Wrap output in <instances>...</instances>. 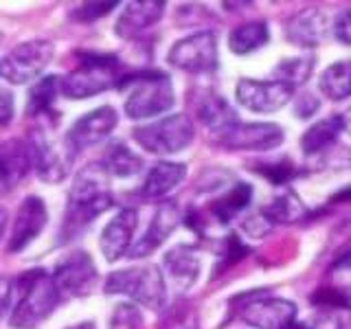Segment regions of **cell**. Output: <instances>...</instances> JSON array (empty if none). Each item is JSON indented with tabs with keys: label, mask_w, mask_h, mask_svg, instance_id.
I'll return each instance as SVG.
<instances>
[{
	"label": "cell",
	"mask_w": 351,
	"mask_h": 329,
	"mask_svg": "<svg viewBox=\"0 0 351 329\" xmlns=\"http://www.w3.org/2000/svg\"><path fill=\"white\" fill-rule=\"evenodd\" d=\"M108 175L110 173L104 167V162L88 164L86 169L77 173L64 217L66 237L82 233L86 226L93 224L95 217L106 213L112 206V193L108 189Z\"/></svg>",
	"instance_id": "1"
},
{
	"label": "cell",
	"mask_w": 351,
	"mask_h": 329,
	"mask_svg": "<svg viewBox=\"0 0 351 329\" xmlns=\"http://www.w3.org/2000/svg\"><path fill=\"white\" fill-rule=\"evenodd\" d=\"M16 303L7 323L14 329H36L55 312L60 303V288L47 270H31L14 281Z\"/></svg>",
	"instance_id": "2"
},
{
	"label": "cell",
	"mask_w": 351,
	"mask_h": 329,
	"mask_svg": "<svg viewBox=\"0 0 351 329\" xmlns=\"http://www.w3.org/2000/svg\"><path fill=\"white\" fill-rule=\"evenodd\" d=\"M121 88H128L125 97V117L132 121H143L152 117H160L173 108L176 93L167 75L158 71H147L141 75H132L119 82Z\"/></svg>",
	"instance_id": "3"
},
{
	"label": "cell",
	"mask_w": 351,
	"mask_h": 329,
	"mask_svg": "<svg viewBox=\"0 0 351 329\" xmlns=\"http://www.w3.org/2000/svg\"><path fill=\"white\" fill-rule=\"evenodd\" d=\"M108 294H123L132 303L147 307V310H162L167 301V283L158 266H136L128 270L112 272L106 281Z\"/></svg>",
	"instance_id": "4"
},
{
	"label": "cell",
	"mask_w": 351,
	"mask_h": 329,
	"mask_svg": "<svg viewBox=\"0 0 351 329\" xmlns=\"http://www.w3.org/2000/svg\"><path fill=\"white\" fill-rule=\"evenodd\" d=\"M119 73V60L114 55H101V53H88L82 58L80 66L66 73L62 77V95L75 99H90L99 93L108 90L117 82Z\"/></svg>",
	"instance_id": "5"
},
{
	"label": "cell",
	"mask_w": 351,
	"mask_h": 329,
	"mask_svg": "<svg viewBox=\"0 0 351 329\" xmlns=\"http://www.w3.org/2000/svg\"><path fill=\"white\" fill-rule=\"evenodd\" d=\"M132 134L145 151L169 156V154H178L191 145L195 138V130L186 114H169L158 121H152L147 125L134 127Z\"/></svg>",
	"instance_id": "6"
},
{
	"label": "cell",
	"mask_w": 351,
	"mask_h": 329,
	"mask_svg": "<svg viewBox=\"0 0 351 329\" xmlns=\"http://www.w3.org/2000/svg\"><path fill=\"white\" fill-rule=\"evenodd\" d=\"M55 58V44L49 40H29L11 49L3 62H0V73L3 80L9 84H29L36 82L44 73V69Z\"/></svg>",
	"instance_id": "7"
},
{
	"label": "cell",
	"mask_w": 351,
	"mask_h": 329,
	"mask_svg": "<svg viewBox=\"0 0 351 329\" xmlns=\"http://www.w3.org/2000/svg\"><path fill=\"white\" fill-rule=\"evenodd\" d=\"M31 151V164L36 173L47 182H62L71 171L75 149L69 141H55L47 132H31L27 138Z\"/></svg>",
	"instance_id": "8"
},
{
	"label": "cell",
	"mask_w": 351,
	"mask_h": 329,
	"mask_svg": "<svg viewBox=\"0 0 351 329\" xmlns=\"http://www.w3.org/2000/svg\"><path fill=\"white\" fill-rule=\"evenodd\" d=\"M167 62L184 73H211L217 69V38L213 31H197L178 40L167 53Z\"/></svg>",
	"instance_id": "9"
},
{
	"label": "cell",
	"mask_w": 351,
	"mask_h": 329,
	"mask_svg": "<svg viewBox=\"0 0 351 329\" xmlns=\"http://www.w3.org/2000/svg\"><path fill=\"white\" fill-rule=\"evenodd\" d=\"M285 141V132L277 123H235L215 136L219 147L228 151H268Z\"/></svg>",
	"instance_id": "10"
},
{
	"label": "cell",
	"mask_w": 351,
	"mask_h": 329,
	"mask_svg": "<svg viewBox=\"0 0 351 329\" xmlns=\"http://www.w3.org/2000/svg\"><path fill=\"white\" fill-rule=\"evenodd\" d=\"M235 97L241 106L250 110V112L268 114V112H277V110H281L294 97V88L279 80L259 82V80L244 77V80H239L235 86Z\"/></svg>",
	"instance_id": "11"
},
{
	"label": "cell",
	"mask_w": 351,
	"mask_h": 329,
	"mask_svg": "<svg viewBox=\"0 0 351 329\" xmlns=\"http://www.w3.org/2000/svg\"><path fill=\"white\" fill-rule=\"evenodd\" d=\"M239 310L241 321L257 329H283L296 321V305L279 296L250 294Z\"/></svg>",
	"instance_id": "12"
},
{
	"label": "cell",
	"mask_w": 351,
	"mask_h": 329,
	"mask_svg": "<svg viewBox=\"0 0 351 329\" xmlns=\"http://www.w3.org/2000/svg\"><path fill=\"white\" fill-rule=\"evenodd\" d=\"M53 279L62 294L82 296L97 281V266L88 252L73 250L58 261V266L53 270Z\"/></svg>",
	"instance_id": "13"
},
{
	"label": "cell",
	"mask_w": 351,
	"mask_h": 329,
	"mask_svg": "<svg viewBox=\"0 0 351 329\" xmlns=\"http://www.w3.org/2000/svg\"><path fill=\"white\" fill-rule=\"evenodd\" d=\"M47 222H49V213L44 200L40 195H27L18 206V213L14 217L11 235L7 239V250L9 252L25 250L33 239L40 237Z\"/></svg>",
	"instance_id": "14"
},
{
	"label": "cell",
	"mask_w": 351,
	"mask_h": 329,
	"mask_svg": "<svg viewBox=\"0 0 351 329\" xmlns=\"http://www.w3.org/2000/svg\"><path fill=\"white\" fill-rule=\"evenodd\" d=\"M117 121L119 117L114 112V108H110V106L95 108L90 112H86L82 119L75 121L73 127L69 130V134H66V141L71 143L75 154H80L82 149L93 147L97 143L106 141L117 127Z\"/></svg>",
	"instance_id": "15"
},
{
	"label": "cell",
	"mask_w": 351,
	"mask_h": 329,
	"mask_svg": "<svg viewBox=\"0 0 351 329\" xmlns=\"http://www.w3.org/2000/svg\"><path fill=\"white\" fill-rule=\"evenodd\" d=\"M138 226V213L134 208H121V211L110 219L106 228L101 230V239H99V248H101L104 257L108 261H119L123 255H130L132 250V237Z\"/></svg>",
	"instance_id": "16"
},
{
	"label": "cell",
	"mask_w": 351,
	"mask_h": 329,
	"mask_svg": "<svg viewBox=\"0 0 351 329\" xmlns=\"http://www.w3.org/2000/svg\"><path fill=\"white\" fill-rule=\"evenodd\" d=\"M180 222V211H178V204L176 202H165L158 206V211L154 213L152 222L145 230V235H143L134 246L130 250V257L132 259H143L152 255L154 250H158L167 237L176 230Z\"/></svg>",
	"instance_id": "17"
},
{
	"label": "cell",
	"mask_w": 351,
	"mask_h": 329,
	"mask_svg": "<svg viewBox=\"0 0 351 329\" xmlns=\"http://www.w3.org/2000/svg\"><path fill=\"white\" fill-rule=\"evenodd\" d=\"M329 29H334V22H329L323 9H303L290 18L285 33H288V40L296 44V47L314 49L327 38Z\"/></svg>",
	"instance_id": "18"
},
{
	"label": "cell",
	"mask_w": 351,
	"mask_h": 329,
	"mask_svg": "<svg viewBox=\"0 0 351 329\" xmlns=\"http://www.w3.org/2000/svg\"><path fill=\"white\" fill-rule=\"evenodd\" d=\"M165 14V3L160 0H143V3H128L121 11L114 25V33L123 40L136 38L147 27L156 25Z\"/></svg>",
	"instance_id": "19"
},
{
	"label": "cell",
	"mask_w": 351,
	"mask_h": 329,
	"mask_svg": "<svg viewBox=\"0 0 351 329\" xmlns=\"http://www.w3.org/2000/svg\"><path fill=\"white\" fill-rule=\"evenodd\" d=\"M0 169H3V191H11L33 169L27 141L11 138L0 147Z\"/></svg>",
	"instance_id": "20"
},
{
	"label": "cell",
	"mask_w": 351,
	"mask_h": 329,
	"mask_svg": "<svg viewBox=\"0 0 351 329\" xmlns=\"http://www.w3.org/2000/svg\"><path fill=\"white\" fill-rule=\"evenodd\" d=\"M165 270H167L169 279L178 285V288L186 290L195 283L197 274L202 270V261L191 246L180 244L165 255Z\"/></svg>",
	"instance_id": "21"
},
{
	"label": "cell",
	"mask_w": 351,
	"mask_h": 329,
	"mask_svg": "<svg viewBox=\"0 0 351 329\" xmlns=\"http://www.w3.org/2000/svg\"><path fill=\"white\" fill-rule=\"evenodd\" d=\"M345 130H347V123L343 114H332L327 119H321L318 123L305 130V134L301 138V149L305 151V156L323 154L332 145H336L338 136L343 134Z\"/></svg>",
	"instance_id": "22"
},
{
	"label": "cell",
	"mask_w": 351,
	"mask_h": 329,
	"mask_svg": "<svg viewBox=\"0 0 351 329\" xmlns=\"http://www.w3.org/2000/svg\"><path fill=\"white\" fill-rule=\"evenodd\" d=\"M197 121H200L213 136L222 134L228 127L239 123L235 110L230 108V103L224 97H219L215 93L202 97V101L197 103Z\"/></svg>",
	"instance_id": "23"
},
{
	"label": "cell",
	"mask_w": 351,
	"mask_h": 329,
	"mask_svg": "<svg viewBox=\"0 0 351 329\" xmlns=\"http://www.w3.org/2000/svg\"><path fill=\"white\" fill-rule=\"evenodd\" d=\"M186 178V167L182 162L162 160L149 169L145 182H143V193L147 197H162L171 189H176Z\"/></svg>",
	"instance_id": "24"
},
{
	"label": "cell",
	"mask_w": 351,
	"mask_h": 329,
	"mask_svg": "<svg viewBox=\"0 0 351 329\" xmlns=\"http://www.w3.org/2000/svg\"><path fill=\"white\" fill-rule=\"evenodd\" d=\"M270 42V29L263 20H252L230 31L228 49L235 55H248Z\"/></svg>",
	"instance_id": "25"
},
{
	"label": "cell",
	"mask_w": 351,
	"mask_h": 329,
	"mask_svg": "<svg viewBox=\"0 0 351 329\" xmlns=\"http://www.w3.org/2000/svg\"><path fill=\"white\" fill-rule=\"evenodd\" d=\"M58 93H62V77L51 75L44 80L36 82V86L29 90L27 99V117L29 119H40V117H51L55 108V99Z\"/></svg>",
	"instance_id": "26"
},
{
	"label": "cell",
	"mask_w": 351,
	"mask_h": 329,
	"mask_svg": "<svg viewBox=\"0 0 351 329\" xmlns=\"http://www.w3.org/2000/svg\"><path fill=\"white\" fill-rule=\"evenodd\" d=\"M321 93L332 101H345L351 97V60L336 62L321 73Z\"/></svg>",
	"instance_id": "27"
},
{
	"label": "cell",
	"mask_w": 351,
	"mask_h": 329,
	"mask_svg": "<svg viewBox=\"0 0 351 329\" xmlns=\"http://www.w3.org/2000/svg\"><path fill=\"white\" fill-rule=\"evenodd\" d=\"M101 162L108 169V173L117 175V178H132V175L141 173L143 169V158L132 151L128 145H123V143H112L106 149Z\"/></svg>",
	"instance_id": "28"
},
{
	"label": "cell",
	"mask_w": 351,
	"mask_h": 329,
	"mask_svg": "<svg viewBox=\"0 0 351 329\" xmlns=\"http://www.w3.org/2000/svg\"><path fill=\"white\" fill-rule=\"evenodd\" d=\"M261 213L266 215L274 226V224H290V222H296V219H303L307 215V208L301 202L299 195H294L292 191H283L281 195L274 197L268 206H263Z\"/></svg>",
	"instance_id": "29"
},
{
	"label": "cell",
	"mask_w": 351,
	"mask_h": 329,
	"mask_svg": "<svg viewBox=\"0 0 351 329\" xmlns=\"http://www.w3.org/2000/svg\"><path fill=\"white\" fill-rule=\"evenodd\" d=\"M250 200H252V186L244 184V182H237L233 189H228V193H224L219 200L213 202L211 211L217 217L219 224H226L235 215L244 211V208L250 204Z\"/></svg>",
	"instance_id": "30"
},
{
	"label": "cell",
	"mask_w": 351,
	"mask_h": 329,
	"mask_svg": "<svg viewBox=\"0 0 351 329\" xmlns=\"http://www.w3.org/2000/svg\"><path fill=\"white\" fill-rule=\"evenodd\" d=\"M312 69H314L312 55H299V58H288L279 62L277 69H274V77H277L279 82L292 86L296 90V86H301L310 80Z\"/></svg>",
	"instance_id": "31"
},
{
	"label": "cell",
	"mask_w": 351,
	"mask_h": 329,
	"mask_svg": "<svg viewBox=\"0 0 351 329\" xmlns=\"http://www.w3.org/2000/svg\"><path fill=\"white\" fill-rule=\"evenodd\" d=\"M255 171L261 173L263 178H268L272 184H285L290 182L296 175V167L290 158H281V160H270V162H257Z\"/></svg>",
	"instance_id": "32"
},
{
	"label": "cell",
	"mask_w": 351,
	"mask_h": 329,
	"mask_svg": "<svg viewBox=\"0 0 351 329\" xmlns=\"http://www.w3.org/2000/svg\"><path fill=\"white\" fill-rule=\"evenodd\" d=\"M141 327H143V316L134 303H119L114 307L110 329H141Z\"/></svg>",
	"instance_id": "33"
},
{
	"label": "cell",
	"mask_w": 351,
	"mask_h": 329,
	"mask_svg": "<svg viewBox=\"0 0 351 329\" xmlns=\"http://www.w3.org/2000/svg\"><path fill=\"white\" fill-rule=\"evenodd\" d=\"M312 305L321 307L323 312L343 310V307L351 305V294L334 290V288H323V290H318V292L312 294Z\"/></svg>",
	"instance_id": "34"
},
{
	"label": "cell",
	"mask_w": 351,
	"mask_h": 329,
	"mask_svg": "<svg viewBox=\"0 0 351 329\" xmlns=\"http://www.w3.org/2000/svg\"><path fill=\"white\" fill-rule=\"evenodd\" d=\"M114 7H119V3H86L73 11V18L82 22H93L101 16H108Z\"/></svg>",
	"instance_id": "35"
},
{
	"label": "cell",
	"mask_w": 351,
	"mask_h": 329,
	"mask_svg": "<svg viewBox=\"0 0 351 329\" xmlns=\"http://www.w3.org/2000/svg\"><path fill=\"white\" fill-rule=\"evenodd\" d=\"M241 228H244V230H246V235H250V237H261V235L270 233L272 222L259 211L257 215L246 217V219H244V224H241Z\"/></svg>",
	"instance_id": "36"
},
{
	"label": "cell",
	"mask_w": 351,
	"mask_h": 329,
	"mask_svg": "<svg viewBox=\"0 0 351 329\" xmlns=\"http://www.w3.org/2000/svg\"><path fill=\"white\" fill-rule=\"evenodd\" d=\"M318 108H321V101H318L314 95L303 93L301 97H296V101H294V114L299 119H310L318 112Z\"/></svg>",
	"instance_id": "37"
},
{
	"label": "cell",
	"mask_w": 351,
	"mask_h": 329,
	"mask_svg": "<svg viewBox=\"0 0 351 329\" xmlns=\"http://www.w3.org/2000/svg\"><path fill=\"white\" fill-rule=\"evenodd\" d=\"M334 38L351 47V9L340 11L334 18Z\"/></svg>",
	"instance_id": "38"
},
{
	"label": "cell",
	"mask_w": 351,
	"mask_h": 329,
	"mask_svg": "<svg viewBox=\"0 0 351 329\" xmlns=\"http://www.w3.org/2000/svg\"><path fill=\"white\" fill-rule=\"evenodd\" d=\"M0 101H3V125H9L11 117H14V97H11V93L7 90V88H3V93H0Z\"/></svg>",
	"instance_id": "39"
},
{
	"label": "cell",
	"mask_w": 351,
	"mask_h": 329,
	"mask_svg": "<svg viewBox=\"0 0 351 329\" xmlns=\"http://www.w3.org/2000/svg\"><path fill=\"white\" fill-rule=\"evenodd\" d=\"M283 329H310V325H307V321H294Z\"/></svg>",
	"instance_id": "40"
},
{
	"label": "cell",
	"mask_w": 351,
	"mask_h": 329,
	"mask_svg": "<svg viewBox=\"0 0 351 329\" xmlns=\"http://www.w3.org/2000/svg\"><path fill=\"white\" fill-rule=\"evenodd\" d=\"M338 200H351V189H345V191H340L336 197H332V202H338Z\"/></svg>",
	"instance_id": "41"
},
{
	"label": "cell",
	"mask_w": 351,
	"mask_h": 329,
	"mask_svg": "<svg viewBox=\"0 0 351 329\" xmlns=\"http://www.w3.org/2000/svg\"><path fill=\"white\" fill-rule=\"evenodd\" d=\"M69 329H97V327H95L93 321H86V323H80V325H73V327H69Z\"/></svg>",
	"instance_id": "42"
},
{
	"label": "cell",
	"mask_w": 351,
	"mask_h": 329,
	"mask_svg": "<svg viewBox=\"0 0 351 329\" xmlns=\"http://www.w3.org/2000/svg\"><path fill=\"white\" fill-rule=\"evenodd\" d=\"M345 123H347V127H351V110H349L347 117H345Z\"/></svg>",
	"instance_id": "43"
}]
</instances>
